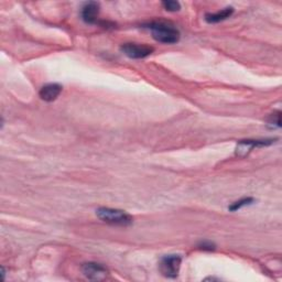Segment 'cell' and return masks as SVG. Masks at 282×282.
Returning a JSON list of instances; mask_svg holds the SVG:
<instances>
[{"instance_id":"cell-1","label":"cell","mask_w":282,"mask_h":282,"mask_svg":"<svg viewBox=\"0 0 282 282\" xmlns=\"http://www.w3.org/2000/svg\"><path fill=\"white\" fill-rule=\"evenodd\" d=\"M149 29L152 33V37L158 42L164 44H174L179 42L180 32L171 23L163 21H154L145 26Z\"/></svg>"},{"instance_id":"cell-2","label":"cell","mask_w":282,"mask_h":282,"mask_svg":"<svg viewBox=\"0 0 282 282\" xmlns=\"http://www.w3.org/2000/svg\"><path fill=\"white\" fill-rule=\"evenodd\" d=\"M96 215L103 222L108 223L111 225L117 226H129L132 224V217L127 214L125 210L109 208V207H99L96 209Z\"/></svg>"},{"instance_id":"cell-3","label":"cell","mask_w":282,"mask_h":282,"mask_svg":"<svg viewBox=\"0 0 282 282\" xmlns=\"http://www.w3.org/2000/svg\"><path fill=\"white\" fill-rule=\"evenodd\" d=\"M182 258L179 255H169L163 257L159 267H160L161 273L167 278H175L178 277L180 267H181Z\"/></svg>"},{"instance_id":"cell-4","label":"cell","mask_w":282,"mask_h":282,"mask_svg":"<svg viewBox=\"0 0 282 282\" xmlns=\"http://www.w3.org/2000/svg\"><path fill=\"white\" fill-rule=\"evenodd\" d=\"M120 50L123 54L130 58H145L154 52L152 46L137 43H125L121 45Z\"/></svg>"},{"instance_id":"cell-5","label":"cell","mask_w":282,"mask_h":282,"mask_svg":"<svg viewBox=\"0 0 282 282\" xmlns=\"http://www.w3.org/2000/svg\"><path fill=\"white\" fill-rule=\"evenodd\" d=\"M82 271L90 280H102L107 274V270L101 263L86 262L82 266Z\"/></svg>"},{"instance_id":"cell-6","label":"cell","mask_w":282,"mask_h":282,"mask_svg":"<svg viewBox=\"0 0 282 282\" xmlns=\"http://www.w3.org/2000/svg\"><path fill=\"white\" fill-rule=\"evenodd\" d=\"M99 14V5L97 3H87L83 6L81 11L82 19H83L86 23H97V17Z\"/></svg>"},{"instance_id":"cell-7","label":"cell","mask_w":282,"mask_h":282,"mask_svg":"<svg viewBox=\"0 0 282 282\" xmlns=\"http://www.w3.org/2000/svg\"><path fill=\"white\" fill-rule=\"evenodd\" d=\"M61 92H62L61 85L51 83L48 85H44L42 88H41L39 95H40L41 99H43L44 102H53L58 97Z\"/></svg>"},{"instance_id":"cell-8","label":"cell","mask_w":282,"mask_h":282,"mask_svg":"<svg viewBox=\"0 0 282 282\" xmlns=\"http://www.w3.org/2000/svg\"><path fill=\"white\" fill-rule=\"evenodd\" d=\"M273 141L274 140H272V139L271 140H243L238 144L236 154L240 156V154L244 152L242 156H245L247 152H249L254 148H257V147L269 146V145H271Z\"/></svg>"},{"instance_id":"cell-9","label":"cell","mask_w":282,"mask_h":282,"mask_svg":"<svg viewBox=\"0 0 282 282\" xmlns=\"http://www.w3.org/2000/svg\"><path fill=\"white\" fill-rule=\"evenodd\" d=\"M234 14L233 7H227L221 11H217L215 14H206L205 15V20L208 23H217L228 19L229 17Z\"/></svg>"},{"instance_id":"cell-10","label":"cell","mask_w":282,"mask_h":282,"mask_svg":"<svg viewBox=\"0 0 282 282\" xmlns=\"http://www.w3.org/2000/svg\"><path fill=\"white\" fill-rule=\"evenodd\" d=\"M254 201H255V199L252 198V197H244V198H242V199H239V201L233 203V204L231 205V206L228 207V209H229V210H233V212L238 210V209H240V208H243V207L247 206V205L252 204V203H254Z\"/></svg>"},{"instance_id":"cell-11","label":"cell","mask_w":282,"mask_h":282,"mask_svg":"<svg viewBox=\"0 0 282 282\" xmlns=\"http://www.w3.org/2000/svg\"><path fill=\"white\" fill-rule=\"evenodd\" d=\"M162 6L167 11H171V13H175L181 9V5L178 2H172V0H168V2H163Z\"/></svg>"},{"instance_id":"cell-12","label":"cell","mask_w":282,"mask_h":282,"mask_svg":"<svg viewBox=\"0 0 282 282\" xmlns=\"http://www.w3.org/2000/svg\"><path fill=\"white\" fill-rule=\"evenodd\" d=\"M268 123L272 128H279L281 125V121H280V111H275V113L271 114L270 116V118L268 120Z\"/></svg>"},{"instance_id":"cell-13","label":"cell","mask_w":282,"mask_h":282,"mask_svg":"<svg viewBox=\"0 0 282 282\" xmlns=\"http://www.w3.org/2000/svg\"><path fill=\"white\" fill-rule=\"evenodd\" d=\"M198 247L201 249H203V250H208V251L215 249V245L209 243V242H202L201 244L198 245Z\"/></svg>"}]
</instances>
